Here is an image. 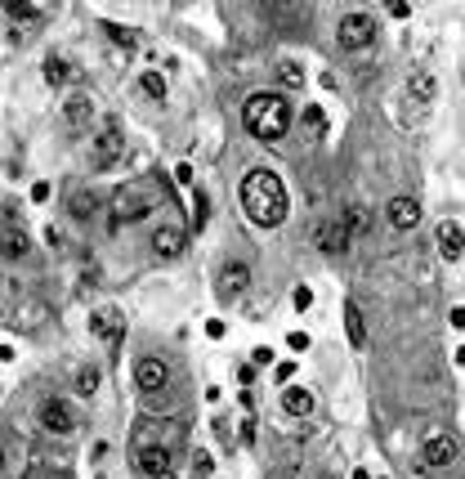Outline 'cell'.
Segmentation results:
<instances>
[{
	"instance_id": "16",
	"label": "cell",
	"mask_w": 465,
	"mask_h": 479,
	"mask_svg": "<svg viewBox=\"0 0 465 479\" xmlns=\"http://www.w3.org/2000/svg\"><path fill=\"white\" fill-rule=\"evenodd\" d=\"M282 408L291 416H309L313 412V395H309V390H300V385H291L287 395H282Z\"/></svg>"
},
{
	"instance_id": "26",
	"label": "cell",
	"mask_w": 465,
	"mask_h": 479,
	"mask_svg": "<svg viewBox=\"0 0 465 479\" xmlns=\"http://www.w3.org/2000/svg\"><path fill=\"white\" fill-rule=\"evenodd\" d=\"M45 81H50V85L67 81V63H63V58H50V63H45Z\"/></svg>"
},
{
	"instance_id": "37",
	"label": "cell",
	"mask_w": 465,
	"mask_h": 479,
	"mask_svg": "<svg viewBox=\"0 0 465 479\" xmlns=\"http://www.w3.org/2000/svg\"><path fill=\"white\" fill-rule=\"evenodd\" d=\"M457 363H461V367H465V345H461V350H457Z\"/></svg>"
},
{
	"instance_id": "33",
	"label": "cell",
	"mask_w": 465,
	"mask_h": 479,
	"mask_svg": "<svg viewBox=\"0 0 465 479\" xmlns=\"http://www.w3.org/2000/svg\"><path fill=\"white\" fill-rule=\"evenodd\" d=\"M287 345H291V350H309V336H304V331H291Z\"/></svg>"
},
{
	"instance_id": "28",
	"label": "cell",
	"mask_w": 465,
	"mask_h": 479,
	"mask_svg": "<svg viewBox=\"0 0 465 479\" xmlns=\"http://www.w3.org/2000/svg\"><path fill=\"white\" fill-rule=\"evenodd\" d=\"M192 471H197V479H206L215 471V461H211V452H197V457H192Z\"/></svg>"
},
{
	"instance_id": "32",
	"label": "cell",
	"mask_w": 465,
	"mask_h": 479,
	"mask_svg": "<svg viewBox=\"0 0 465 479\" xmlns=\"http://www.w3.org/2000/svg\"><path fill=\"white\" fill-rule=\"evenodd\" d=\"M9 14H14V18H41V9H36V5H9Z\"/></svg>"
},
{
	"instance_id": "8",
	"label": "cell",
	"mask_w": 465,
	"mask_h": 479,
	"mask_svg": "<svg viewBox=\"0 0 465 479\" xmlns=\"http://www.w3.org/2000/svg\"><path fill=\"white\" fill-rule=\"evenodd\" d=\"M41 426L50 430V435H72V426H77V416L63 399H45L41 403Z\"/></svg>"
},
{
	"instance_id": "2",
	"label": "cell",
	"mask_w": 465,
	"mask_h": 479,
	"mask_svg": "<svg viewBox=\"0 0 465 479\" xmlns=\"http://www.w3.org/2000/svg\"><path fill=\"white\" fill-rule=\"evenodd\" d=\"M242 121L255 139H282L291 130V99L282 90H260L242 103Z\"/></svg>"
},
{
	"instance_id": "6",
	"label": "cell",
	"mask_w": 465,
	"mask_h": 479,
	"mask_svg": "<svg viewBox=\"0 0 465 479\" xmlns=\"http://www.w3.org/2000/svg\"><path fill=\"white\" fill-rule=\"evenodd\" d=\"M121 153H126V139L117 134V126H107L99 139H94V148H90V166H94V170H107Z\"/></svg>"
},
{
	"instance_id": "35",
	"label": "cell",
	"mask_w": 465,
	"mask_h": 479,
	"mask_svg": "<svg viewBox=\"0 0 465 479\" xmlns=\"http://www.w3.org/2000/svg\"><path fill=\"white\" fill-rule=\"evenodd\" d=\"M251 359H255V363H273V350L260 345V350H251Z\"/></svg>"
},
{
	"instance_id": "25",
	"label": "cell",
	"mask_w": 465,
	"mask_h": 479,
	"mask_svg": "<svg viewBox=\"0 0 465 479\" xmlns=\"http://www.w3.org/2000/svg\"><path fill=\"white\" fill-rule=\"evenodd\" d=\"M340 224H345V229H349V238H353V233H362V229H367V211H362V206H349Z\"/></svg>"
},
{
	"instance_id": "19",
	"label": "cell",
	"mask_w": 465,
	"mask_h": 479,
	"mask_svg": "<svg viewBox=\"0 0 465 479\" xmlns=\"http://www.w3.org/2000/svg\"><path fill=\"white\" fill-rule=\"evenodd\" d=\"M139 85H143V94H148V99H157V103L166 99V77H157V72H143Z\"/></svg>"
},
{
	"instance_id": "36",
	"label": "cell",
	"mask_w": 465,
	"mask_h": 479,
	"mask_svg": "<svg viewBox=\"0 0 465 479\" xmlns=\"http://www.w3.org/2000/svg\"><path fill=\"white\" fill-rule=\"evenodd\" d=\"M452 327L465 331V305H457V309H452Z\"/></svg>"
},
{
	"instance_id": "21",
	"label": "cell",
	"mask_w": 465,
	"mask_h": 479,
	"mask_svg": "<svg viewBox=\"0 0 465 479\" xmlns=\"http://www.w3.org/2000/svg\"><path fill=\"white\" fill-rule=\"evenodd\" d=\"M90 113H94V108H90V99H67V108H63V117L72 121V126H81V121L90 117Z\"/></svg>"
},
{
	"instance_id": "23",
	"label": "cell",
	"mask_w": 465,
	"mask_h": 479,
	"mask_svg": "<svg viewBox=\"0 0 465 479\" xmlns=\"http://www.w3.org/2000/svg\"><path fill=\"white\" fill-rule=\"evenodd\" d=\"M99 381H103V376H99V372H94V367H81V372H77V390H81V395H85V399H90V395H94V390H99Z\"/></svg>"
},
{
	"instance_id": "38",
	"label": "cell",
	"mask_w": 465,
	"mask_h": 479,
	"mask_svg": "<svg viewBox=\"0 0 465 479\" xmlns=\"http://www.w3.org/2000/svg\"><path fill=\"white\" fill-rule=\"evenodd\" d=\"M0 471H5V448H0Z\"/></svg>"
},
{
	"instance_id": "12",
	"label": "cell",
	"mask_w": 465,
	"mask_h": 479,
	"mask_svg": "<svg viewBox=\"0 0 465 479\" xmlns=\"http://www.w3.org/2000/svg\"><path fill=\"white\" fill-rule=\"evenodd\" d=\"M407 94H412V99L416 103H434V94H438V81L430 77V72H412V77H407Z\"/></svg>"
},
{
	"instance_id": "30",
	"label": "cell",
	"mask_w": 465,
	"mask_h": 479,
	"mask_svg": "<svg viewBox=\"0 0 465 479\" xmlns=\"http://www.w3.org/2000/svg\"><path fill=\"white\" fill-rule=\"evenodd\" d=\"M90 211H94V198H85V193H81V198L72 202V215H81V219H85Z\"/></svg>"
},
{
	"instance_id": "14",
	"label": "cell",
	"mask_w": 465,
	"mask_h": 479,
	"mask_svg": "<svg viewBox=\"0 0 465 479\" xmlns=\"http://www.w3.org/2000/svg\"><path fill=\"white\" fill-rule=\"evenodd\" d=\"M152 247H157V255H179L183 251V229L162 224V229L152 233Z\"/></svg>"
},
{
	"instance_id": "15",
	"label": "cell",
	"mask_w": 465,
	"mask_h": 479,
	"mask_svg": "<svg viewBox=\"0 0 465 479\" xmlns=\"http://www.w3.org/2000/svg\"><path fill=\"white\" fill-rule=\"evenodd\" d=\"M345 331H349V345H367V318H362V309L358 305H345Z\"/></svg>"
},
{
	"instance_id": "29",
	"label": "cell",
	"mask_w": 465,
	"mask_h": 479,
	"mask_svg": "<svg viewBox=\"0 0 465 479\" xmlns=\"http://www.w3.org/2000/svg\"><path fill=\"white\" fill-rule=\"evenodd\" d=\"M202 224H206V193L192 198V229H202Z\"/></svg>"
},
{
	"instance_id": "11",
	"label": "cell",
	"mask_w": 465,
	"mask_h": 479,
	"mask_svg": "<svg viewBox=\"0 0 465 479\" xmlns=\"http://www.w3.org/2000/svg\"><path fill=\"white\" fill-rule=\"evenodd\" d=\"M434 238H438V251H443L447 260H461V251H465V233H461V224H452V219H443Z\"/></svg>"
},
{
	"instance_id": "27",
	"label": "cell",
	"mask_w": 465,
	"mask_h": 479,
	"mask_svg": "<svg viewBox=\"0 0 465 479\" xmlns=\"http://www.w3.org/2000/svg\"><path fill=\"white\" fill-rule=\"evenodd\" d=\"M107 36H112L117 45H126V50H134V36H130V27H117V23H107Z\"/></svg>"
},
{
	"instance_id": "20",
	"label": "cell",
	"mask_w": 465,
	"mask_h": 479,
	"mask_svg": "<svg viewBox=\"0 0 465 479\" xmlns=\"http://www.w3.org/2000/svg\"><path fill=\"white\" fill-rule=\"evenodd\" d=\"M304 126H309V134H327V117L317 103H304Z\"/></svg>"
},
{
	"instance_id": "9",
	"label": "cell",
	"mask_w": 465,
	"mask_h": 479,
	"mask_svg": "<svg viewBox=\"0 0 465 479\" xmlns=\"http://www.w3.org/2000/svg\"><path fill=\"white\" fill-rule=\"evenodd\" d=\"M139 471L148 479H175V461H170V448H143L139 452Z\"/></svg>"
},
{
	"instance_id": "22",
	"label": "cell",
	"mask_w": 465,
	"mask_h": 479,
	"mask_svg": "<svg viewBox=\"0 0 465 479\" xmlns=\"http://www.w3.org/2000/svg\"><path fill=\"white\" fill-rule=\"evenodd\" d=\"M0 251H5L9 260H14V255H27V238H22V233H5V238H0Z\"/></svg>"
},
{
	"instance_id": "3",
	"label": "cell",
	"mask_w": 465,
	"mask_h": 479,
	"mask_svg": "<svg viewBox=\"0 0 465 479\" xmlns=\"http://www.w3.org/2000/svg\"><path fill=\"white\" fill-rule=\"evenodd\" d=\"M340 45H345V50H353V54H358V50H367V45H372L376 41V23L372 18H367V14H345V18H340Z\"/></svg>"
},
{
	"instance_id": "18",
	"label": "cell",
	"mask_w": 465,
	"mask_h": 479,
	"mask_svg": "<svg viewBox=\"0 0 465 479\" xmlns=\"http://www.w3.org/2000/svg\"><path fill=\"white\" fill-rule=\"evenodd\" d=\"M90 331H94V336H107V340H112V336H117V314H112V309L94 314V318H90Z\"/></svg>"
},
{
	"instance_id": "31",
	"label": "cell",
	"mask_w": 465,
	"mask_h": 479,
	"mask_svg": "<svg viewBox=\"0 0 465 479\" xmlns=\"http://www.w3.org/2000/svg\"><path fill=\"white\" fill-rule=\"evenodd\" d=\"M291 300H296V309L304 314V309L313 305V291H309V287H296V296H291Z\"/></svg>"
},
{
	"instance_id": "7",
	"label": "cell",
	"mask_w": 465,
	"mask_h": 479,
	"mask_svg": "<svg viewBox=\"0 0 465 479\" xmlns=\"http://www.w3.org/2000/svg\"><path fill=\"white\" fill-rule=\"evenodd\" d=\"M457 439H452V435H430V439H425V452H421V461L425 466H430V471H443V466H452V461H457Z\"/></svg>"
},
{
	"instance_id": "17",
	"label": "cell",
	"mask_w": 465,
	"mask_h": 479,
	"mask_svg": "<svg viewBox=\"0 0 465 479\" xmlns=\"http://www.w3.org/2000/svg\"><path fill=\"white\" fill-rule=\"evenodd\" d=\"M219 282H224V291H247V282H251V269H247V264H224V274H219Z\"/></svg>"
},
{
	"instance_id": "13",
	"label": "cell",
	"mask_w": 465,
	"mask_h": 479,
	"mask_svg": "<svg viewBox=\"0 0 465 479\" xmlns=\"http://www.w3.org/2000/svg\"><path fill=\"white\" fill-rule=\"evenodd\" d=\"M148 211H152L148 198H139V193H130V198H126V193H121V198H117V219H112V224H121V219H143Z\"/></svg>"
},
{
	"instance_id": "24",
	"label": "cell",
	"mask_w": 465,
	"mask_h": 479,
	"mask_svg": "<svg viewBox=\"0 0 465 479\" xmlns=\"http://www.w3.org/2000/svg\"><path fill=\"white\" fill-rule=\"evenodd\" d=\"M277 81H282L287 90H300V85H304V72H300L296 63H282V68H277Z\"/></svg>"
},
{
	"instance_id": "10",
	"label": "cell",
	"mask_w": 465,
	"mask_h": 479,
	"mask_svg": "<svg viewBox=\"0 0 465 479\" xmlns=\"http://www.w3.org/2000/svg\"><path fill=\"white\" fill-rule=\"evenodd\" d=\"M385 219L398 233H407V229H416V219H421V202H416V198H394L385 206Z\"/></svg>"
},
{
	"instance_id": "4",
	"label": "cell",
	"mask_w": 465,
	"mask_h": 479,
	"mask_svg": "<svg viewBox=\"0 0 465 479\" xmlns=\"http://www.w3.org/2000/svg\"><path fill=\"white\" fill-rule=\"evenodd\" d=\"M349 229L340 224V219H317L313 224V247L317 251H327V255H340V251H349Z\"/></svg>"
},
{
	"instance_id": "1",
	"label": "cell",
	"mask_w": 465,
	"mask_h": 479,
	"mask_svg": "<svg viewBox=\"0 0 465 479\" xmlns=\"http://www.w3.org/2000/svg\"><path fill=\"white\" fill-rule=\"evenodd\" d=\"M242 211H247L260 229H277L287 219V189L273 170L255 166L247 179H242Z\"/></svg>"
},
{
	"instance_id": "34",
	"label": "cell",
	"mask_w": 465,
	"mask_h": 479,
	"mask_svg": "<svg viewBox=\"0 0 465 479\" xmlns=\"http://www.w3.org/2000/svg\"><path fill=\"white\" fill-rule=\"evenodd\" d=\"M206 336L219 340V336H224V323H219V318H211V323H206Z\"/></svg>"
},
{
	"instance_id": "5",
	"label": "cell",
	"mask_w": 465,
	"mask_h": 479,
	"mask_svg": "<svg viewBox=\"0 0 465 479\" xmlns=\"http://www.w3.org/2000/svg\"><path fill=\"white\" fill-rule=\"evenodd\" d=\"M134 385H139L143 395H157V390L170 385V367L162 359H139L134 363Z\"/></svg>"
}]
</instances>
